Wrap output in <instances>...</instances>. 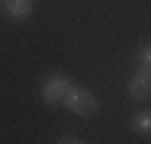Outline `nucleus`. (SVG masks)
<instances>
[{
	"instance_id": "4",
	"label": "nucleus",
	"mask_w": 151,
	"mask_h": 144,
	"mask_svg": "<svg viewBox=\"0 0 151 144\" xmlns=\"http://www.w3.org/2000/svg\"><path fill=\"white\" fill-rule=\"evenodd\" d=\"M0 6L10 19H29L35 10V0H0Z\"/></svg>"
},
{
	"instance_id": "5",
	"label": "nucleus",
	"mask_w": 151,
	"mask_h": 144,
	"mask_svg": "<svg viewBox=\"0 0 151 144\" xmlns=\"http://www.w3.org/2000/svg\"><path fill=\"white\" fill-rule=\"evenodd\" d=\"M129 131L138 138H151V109H138L129 118Z\"/></svg>"
},
{
	"instance_id": "2",
	"label": "nucleus",
	"mask_w": 151,
	"mask_h": 144,
	"mask_svg": "<svg viewBox=\"0 0 151 144\" xmlns=\"http://www.w3.org/2000/svg\"><path fill=\"white\" fill-rule=\"evenodd\" d=\"M71 90H74V83H71L64 74H48V77H42V99L52 103V106L64 103Z\"/></svg>"
},
{
	"instance_id": "1",
	"label": "nucleus",
	"mask_w": 151,
	"mask_h": 144,
	"mask_svg": "<svg viewBox=\"0 0 151 144\" xmlns=\"http://www.w3.org/2000/svg\"><path fill=\"white\" fill-rule=\"evenodd\" d=\"M64 106H68L74 115H93V112H100V99L93 96V90H87V86H74V90L68 93Z\"/></svg>"
},
{
	"instance_id": "3",
	"label": "nucleus",
	"mask_w": 151,
	"mask_h": 144,
	"mask_svg": "<svg viewBox=\"0 0 151 144\" xmlns=\"http://www.w3.org/2000/svg\"><path fill=\"white\" fill-rule=\"evenodd\" d=\"M129 96L132 99H151V64H138L135 74L129 77Z\"/></svg>"
},
{
	"instance_id": "6",
	"label": "nucleus",
	"mask_w": 151,
	"mask_h": 144,
	"mask_svg": "<svg viewBox=\"0 0 151 144\" xmlns=\"http://www.w3.org/2000/svg\"><path fill=\"white\" fill-rule=\"evenodd\" d=\"M138 61L151 64V45H142V48H138Z\"/></svg>"
},
{
	"instance_id": "7",
	"label": "nucleus",
	"mask_w": 151,
	"mask_h": 144,
	"mask_svg": "<svg viewBox=\"0 0 151 144\" xmlns=\"http://www.w3.org/2000/svg\"><path fill=\"white\" fill-rule=\"evenodd\" d=\"M58 141H61V144H81V138H77V135H61Z\"/></svg>"
}]
</instances>
